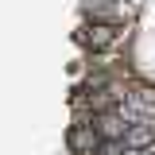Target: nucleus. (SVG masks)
<instances>
[{
  "label": "nucleus",
  "mask_w": 155,
  "mask_h": 155,
  "mask_svg": "<svg viewBox=\"0 0 155 155\" xmlns=\"http://www.w3.org/2000/svg\"><path fill=\"white\" fill-rule=\"evenodd\" d=\"M140 4L128 0H93V4H81V16L85 23H105V27H132Z\"/></svg>",
  "instance_id": "2"
},
{
  "label": "nucleus",
  "mask_w": 155,
  "mask_h": 155,
  "mask_svg": "<svg viewBox=\"0 0 155 155\" xmlns=\"http://www.w3.org/2000/svg\"><path fill=\"white\" fill-rule=\"evenodd\" d=\"M74 43L85 54H120L132 43V27H105V23H81L74 31Z\"/></svg>",
  "instance_id": "1"
},
{
  "label": "nucleus",
  "mask_w": 155,
  "mask_h": 155,
  "mask_svg": "<svg viewBox=\"0 0 155 155\" xmlns=\"http://www.w3.org/2000/svg\"><path fill=\"white\" fill-rule=\"evenodd\" d=\"M78 4H93V0H78Z\"/></svg>",
  "instance_id": "5"
},
{
  "label": "nucleus",
  "mask_w": 155,
  "mask_h": 155,
  "mask_svg": "<svg viewBox=\"0 0 155 155\" xmlns=\"http://www.w3.org/2000/svg\"><path fill=\"white\" fill-rule=\"evenodd\" d=\"M128 4H140V0H128Z\"/></svg>",
  "instance_id": "6"
},
{
  "label": "nucleus",
  "mask_w": 155,
  "mask_h": 155,
  "mask_svg": "<svg viewBox=\"0 0 155 155\" xmlns=\"http://www.w3.org/2000/svg\"><path fill=\"white\" fill-rule=\"evenodd\" d=\"M66 147H70V155H93L97 147H101V136H97L93 124H70Z\"/></svg>",
  "instance_id": "3"
},
{
  "label": "nucleus",
  "mask_w": 155,
  "mask_h": 155,
  "mask_svg": "<svg viewBox=\"0 0 155 155\" xmlns=\"http://www.w3.org/2000/svg\"><path fill=\"white\" fill-rule=\"evenodd\" d=\"M89 124L97 128L101 143H105V140H124V132H128V124L120 120V113H116V109H113V113H101V116H93Z\"/></svg>",
  "instance_id": "4"
}]
</instances>
